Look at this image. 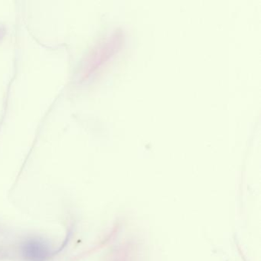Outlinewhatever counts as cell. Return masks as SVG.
<instances>
[{"label":"cell","instance_id":"6da1fadb","mask_svg":"<svg viewBox=\"0 0 261 261\" xmlns=\"http://www.w3.org/2000/svg\"><path fill=\"white\" fill-rule=\"evenodd\" d=\"M25 258L31 261L43 260L48 255L46 247L39 241H30L23 247Z\"/></svg>","mask_w":261,"mask_h":261}]
</instances>
